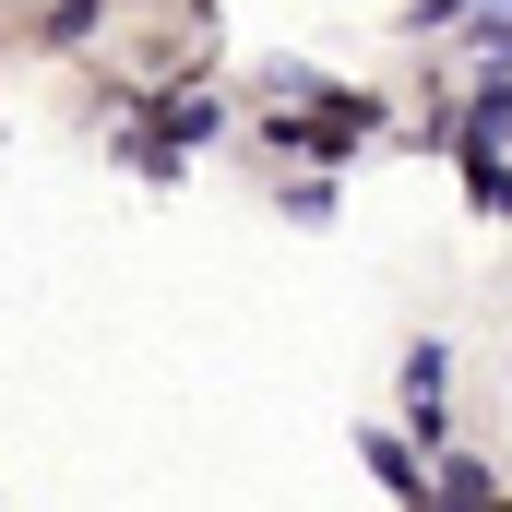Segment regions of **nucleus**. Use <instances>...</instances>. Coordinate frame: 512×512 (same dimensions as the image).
Listing matches in <instances>:
<instances>
[{"instance_id":"obj_1","label":"nucleus","mask_w":512,"mask_h":512,"mask_svg":"<svg viewBox=\"0 0 512 512\" xmlns=\"http://www.w3.org/2000/svg\"><path fill=\"white\" fill-rule=\"evenodd\" d=\"M501 215H512V179H501Z\"/></svg>"}]
</instances>
